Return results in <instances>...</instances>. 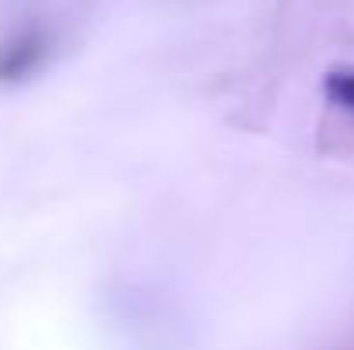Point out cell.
I'll use <instances>...</instances> for the list:
<instances>
[{
  "mask_svg": "<svg viewBox=\"0 0 354 350\" xmlns=\"http://www.w3.org/2000/svg\"><path fill=\"white\" fill-rule=\"evenodd\" d=\"M327 97L354 114V69H337L327 76Z\"/></svg>",
  "mask_w": 354,
  "mask_h": 350,
  "instance_id": "obj_2",
  "label": "cell"
},
{
  "mask_svg": "<svg viewBox=\"0 0 354 350\" xmlns=\"http://www.w3.org/2000/svg\"><path fill=\"white\" fill-rule=\"evenodd\" d=\"M45 59V38L28 31L0 45V79H21Z\"/></svg>",
  "mask_w": 354,
  "mask_h": 350,
  "instance_id": "obj_1",
  "label": "cell"
}]
</instances>
